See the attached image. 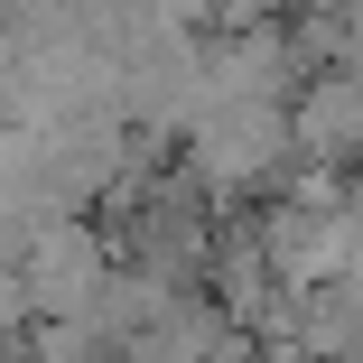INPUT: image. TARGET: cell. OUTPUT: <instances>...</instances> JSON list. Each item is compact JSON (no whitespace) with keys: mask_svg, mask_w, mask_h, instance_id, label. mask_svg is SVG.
Returning <instances> with one entry per match:
<instances>
[{"mask_svg":"<svg viewBox=\"0 0 363 363\" xmlns=\"http://www.w3.org/2000/svg\"><path fill=\"white\" fill-rule=\"evenodd\" d=\"M177 159L214 186V205L233 214V196L289 177V159H298V121H289V103H205Z\"/></svg>","mask_w":363,"mask_h":363,"instance_id":"1","label":"cell"},{"mask_svg":"<svg viewBox=\"0 0 363 363\" xmlns=\"http://www.w3.org/2000/svg\"><path fill=\"white\" fill-rule=\"evenodd\" d=\"M289 121H298V159L354 168V159H363V75H345V65L308 75L298 103H289Z\"/></svg>","mask_w":363,"mask_h":363,"instance_id":"2","label":"cell"},{"mask_svg":"<svg viewBox=\"0 0 363 363\" xmlns=\"http://www.w3.org/2000/svg\"><path fill=\"white\" fill-rule=\"evenodd\" d=\"M298 0H214V28H279Z\"/></svg>","mask_w":363,"mask_h":363,"instance_id":"3","label":"cell"},{"mask_svg":"<svg viewBox=\"0 0 363 363\" xmlns=\"http://www.w3.org/2000/svg\"><path fill=\"white\" fill-rule=\"evenodd\" d=\"M354 168H363V159H354Z\"/></svg>","mask_w":363,"mask_h":363,"instance_id":"4","label":"cell"}]
</instances>
